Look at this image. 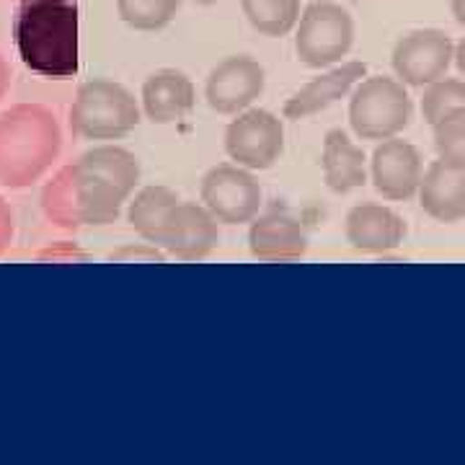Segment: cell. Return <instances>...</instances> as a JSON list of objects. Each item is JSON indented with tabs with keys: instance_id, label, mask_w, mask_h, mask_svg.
Wrapping results in <instances>:
<instances>
[{
	"instance_id": "obj_1",
	"label": "cell",
	"mask_w": 465,
	"mask_h": 465,
	"mask_svg": "<svg viewBox=\"0 0 465 465\" xmlns=\"http://www.w3.org/2000/svg\"><path fill=\"white\" fill-rule=\"evenodd\" d=\"M140 183V161L119 145L85 150L63 166L42 189V210L52 225L65 231L101 228L114 223Z\"/></svg>"
},
{
	"instance_id": "obj_2",
	"label": "cell",
	"mask_w": 465,
	"mask_h": 465,
	"mask_svg": "<svg viewBox=\"0 0 465 465\" xmlns=\"http://www.w3.org/2000/svg\"><path fill=\"white\" fill-rule=\"evenodd\" d=\"M14 45L21 63L52 81L78 73V0H18Z\"/></svg>"
},
{
	"instance_id": "obj_3",
	"label": "cell",
	"mask_w": 465,
	"mask_h": 465,
	"mask_svg": "<svg viewBox=\"0 0 465 465\" xmlns=\"http://www.w3.org/2000/svg\"><path fill=\"white\" fill-rule=\"evenodd\" d=\"M63 130L42 104H16L0 114V186L26 189L57 161Z\"/></svg>"
},
{
	"instance_id": "obj_4",
	"label": "cell",
	"mask_w": 465,
	"mask_h": 465,
	"mask_svg": "<svg viewBox=\"0 0 465 465\" xmlns=\"http://www.w3.org/2000/svg\"><path fill=\"white\" fill-rule=\"evenodd\" d=\"M137 124V99L124 85L106 78L81 85L70 106V130L81 140H122Z\"/></svg>"
},
{
	"instance_id": "obj_5",
	"label": "cell",
	"mask_w": 465,
	"mask_h": 465,
	"mask_svg": "<svg viewBox=\"0 0 465 465\" xmlns=\"http://www.w3.org/2000/svg\"><path fill=\"white\" fill-rule=\"evenodd\" d=\"M414 114L406 85L396 78L372 75L360 81L349 101V124L360 140L399 137Z\"/></svg>"
},
{
	"instance_id": "obj_6",
	"label": "cell",
	"mask_w": 465,
	"mask_h": 465,
	"mask_svg": "<svg viewBox=\"0 0 465 465\" xmlns=\"http://www.w3.org/2000/svg\"><path fill=\"white\" fill-rule=\"evenodd\" d=\"M354 45V18L333 0H313L302 8L295 26L300 63L313 70L336 65Z\"/></svg>"
},
{
	"instance_id": "obj_7",
	"label": "cell",
	"mask_w": 465,
	"mask_h": 465,
	"mask_svg": "<svg viewBox=\"0 0 465 465\" xmlns=\"http://www.w3.org/2000/svg\"><path fill=\"white\" fill-rule=\"evenodd\" d=\"M200 200L217 217V223L241 225L259 215L262 183L256 182L249 168L238 163H220L202 176Z\"/></svg>"
},
{
	"instance_id": "obj_8",
	"label": "cell",
	"mask_w": 465,
	"mask_h": 465,
	"mask_svg": "<svg viewBox=\"0 0 465 465\" xmlns=\"http://www.w3.org/2000/svg\"><path fill=\"white\" fill-rule=\"evenodd\" d=\"M225 153L232 163L249 171L272 168L284 153L282 119L266 109H246L235 114L225 130Z\"/></svg>"
},
{
	"instance_id": "obj_9",
	"label": "cell",
	"mask_w": 465,
	"mask_h": 465,
	"mask_svg": "<svg viewBox=\"0 0 465 465\" xmlns=\"http://www.w3.org/2000/svg\"><path fill=\"white\" fill-rule=\"evenodd\" d=\"M452 57H455V45L448 34L440 29H419L401 36L393 47L391 63L401 84L424 88L445 78L448 67L452 65Z\"/></svg>"
},
{
	"instance_id": "obj_10",
	"label": "cell",
	"mask_w": 465,
	"mask_h": 465,
	"mask_svg": "<svg viewBox=\"0 0 465 465\" xmlns=\"http://www.w3.org/2000/svg\"><path fill=\"white\" fill-rule=\"evenodd\" d=\"M266 73L251 54H231L217 63L204 84V99L217 114H241L264 94Z\"/></svg>"
},
{
	"instance_id": "obj_11",
	"label": "cell",
	"mask_w": 465,
	"mask_h": 465,
	"mask_svg": "<svg viewBox=\"0 0 465 465\" xmlns=\"http://www.w3.org/2000/svg\"><path fill=\"white\" fill-rule=\"evenodd\" d=\"M421 176H424L421 155L406 140L399 137L382 140L372 153V183L378 194H382V200H411L419 192Z\"/></svg>"
},
{
	"instance_id": "obj_12",
	"label": "cell",
	"mask_w": 465,
	"mask_h": 465,
	"mask_svg": "<svg viewBox=\"0 0 465 465\" xmlns=\"http://www.w3.org/2000/svg\"><path fill=\"white\" fill-rule=\"evenodd\" d=\"M143 112L153 124H173L192 114L197 91L192 78L176 67H161L143 84Z\"/></svg>"
},
{
	"instance_id": "obj_13",
	"label": "cell",
	"mask_w": 465,
	"mask_h": 465,
	"mask_svg": "<svg viewBox=\"0 0 465 465\" xmlns=\"http://www.w3.org/2000/svg\"><path fill=\"white\" fill-rule=\"evenodd\" d=\"M179 207H182V197L173 189L153 183V186H145L143 192L134 194V200L130 202L127 220L140 238H145L150 246L166 253L173 231H176Z\"/></svg>"
},
{
	"instance_id": "obj_14",
	"label": "cell",
	"mask_w": 465,
	"mask_h": 465,
	"mask_svg": "<svg viewBox=\"0 0 465 465\" xmlns=\"http://www.w3.org/2000/svg\"><path fill=\"white\" fill-rule=\"evenodd\" d=\"M251 256L259 262H298L308 251V232L287 213H266L253 217L249 231Z\"/></svg>"
},
{
	"instance_id": "obj_15",
	"label": "cell",
	"mask_w": 465,
	"mask_h": 465,
	"mask_svg": "<svg viewBox=\"0 0 465 465\" xmlns=\"http://www.w3.org/2000/svg\"><path fill=\"white\" fill-rule=\"evenodd\" d=\"M365 75L367 65L360 60L333 67L329 73L308 81L298 94H292V99H287V104H284V116L287 119H308V116L326 112L336 101L349 96Z\"/></svg>"
},
{
	"instance_id": "obj_16",
	"label": "cell",
	"mask_w": 465,
	"mask_h": 465,
	"mask_svg": "<svg viewBox=\"0 0 465 465\" xmlns=\"http://www.w3.org/2000/svg\"><path fill=\"white\" fill-rule=\"evenodd\" d=\"M344 231L351 249L362 253H388L401 246L406 235V223L391 207L365 202L349 210Z\"/></svg>"
},
{
	"instance_id": "obj_17",
	"label": "cell",
	"mask_w": 465,
	"mask_h": 465,
	"mask_svg": "<svg viewBox=\"0 0 465 465\" xmlns=\"http://www.w3.org/2000/svg\"><path fill=\"white\" fill-rule=\"evenodd\" d=\"M421 210L440 223H458L465 217V168L448 161H434L419 183Z\"/></svg>"
},
{
	"instance_id": "obj_18",
	"label": "cell",
	"mask_w": 465,
	"mask_h": 465,
	"mask_svg": "<svg viewBox=\"0 0 465 465\" xmlns=\"http://www.w3.org/2000/svg\"><path fill=\"white\" fill-rule=\"evenodd\" d=\"M220 243V228L217 217L197 202H182L176 231L168 246V256H176L182 262H200L207 259Z\"/></svg>"
},
{
	"instance_id": "obj_19",
	"label": "cell",
	"mask_w": 465,
	"mask_h": 465,
	"mask_svg": "<svg viewBox=\"0 0 465 465\" xmlns=\"http://www.w3.org/2000/svg\"><path fill=\"white\" fill-rule=\"evenodd\" d=\"M321 168H323V182L333 194H349L365 186L367 182L365 153L341 130H329L323 137Z\"/></svg>"
},
{
	"instance_id": "obj_20",
	"label": "cell",
	"mask_w": 465,
	"mask_h": 465,
	"mask_svg": "<svg viewBox=\"0 0 465 465\" xmlns=\"http://www.w3.org/2000/svg\"><path fill=\"white\" fill-rule=\"evenodd\" d=\"M241 11L253 32L274 39L295 32L302 14L300 0H241Z\"/></svg>"
},
{
	"instance_id": "obj_21",
	"label": "cell",
	"mask_w": 465,
	"mask_h": 465,
	"mask_svg": "<svg viewBox=\"0 0 465 465\" xmlns=\"http://www.w3.org/2000/svg\"><path fill=\"white\" fill-rule=\"evenodd\" d=\"M182 0H116L119 18L134 32H161L179 14Z\"/></svg>"
},
{
	"instance_id": "obj_22",
	"label": "cell",
	"mask_w": 465,
	"mask_h": 465,
	"mask_svg": "<svg viewBox=\"0 0 465 465\" xmlns=\"http://www.w3.org/2000/svg\"><path fill=\"white\" fill-rule=\"evenodd\" d=\"M465 106V81L458 78H440L432 85H427L424 99H421V114L430 124H437L452 112Z\"/></svg>"
},
{
	"instance_id": "obj_23",
	"label": "cell",
	"mask_w": 465,
	"mask_h": 465,
	"mask_svg": "<svg viewBox=\"0 0 465 465\" xmlns=\"http://www.w3.org/2000/svg\"><path fill=\"white\" fill-rule=\"evenodd\" d=\"M434 148L442 161L465 168V106L434 124Z\"/></svg>"
},
{
	"instance_id": "obj_24",
	"label": "cell",
	"mask_w": 465,
	"mask_h": 465,
	"mask_svg": "<svg viewBox=\"0 0 465 465\" xmlns=\"http://www.w3.org/2000/svg\"><path fill=\"white\" fill-rule=\"evenodd\" d=\"M11 241H14V213L8 202L0 197V253L11 246Z\"/></svg>"
},
{
	"instance_id": "obj_25",
	"label": "cell",
	"mask_w": 465,
	"mask_h": 465,
	"mask_svg": "<svg viewBox=\"0 0 465 465\" xmlns=\"http://www.w3.org/2000/svg\"><path fill=\"white\" fill-rule=\"evenodd\" d=\"M39 259H52V262H63V259H78V262H84L85 253H81V251L75 249V246H67V243H63V246H57V249H47L39 253Z\"/></svg>"
},
{
	"instance_id": "obj_26",
	"label": "cell",
	"mask_w": 465,
	"mask_h": 465,
	"mask_svg": "<svg viewBox=\"0 0 465 465\" xmlns=\"http://www.w3.org/2000/svg\"><path fill=\"white\" fill-rule=\"evenodd\" d=\"M8 84H11V70H8V63H5V57L0 54V99L5 96V91H8Z\"/></svg>"
},
{
	"instance_id": "obj_27",
	"label": "cell",
	"mask_w": 465,
	"mask_h": 465,
	"mask_svg": "<svg viewBox=\"0 0 465 465\" xmlns=\"http://www.w3.org/2000/svg\"><path fill=\"white\" fill-rule=\"evenodd\" d=\"M452 60H455V65H458V73L465 75V36L455 45V57H452Z\"/></svg>"
},
{
	"instance_id": "obj_28",
	"label": "cell",
	"mask_w": 465,
	"mask_h": 465,
	"mask_svg": "<svg viewBox=\"0 0 465 465\" xmlns=\"http://www.w3.org/2000/svg\"><path fill=\"white\" fill-rule=\"evenodd\" d=\"M450 8H452V16L465 29V0H450Z\"/></svg>"
},
{
	"instance_id": "obj_29",
	"label": "cell",
	"mask_w": 465,
	"mask_h": 465,
	"mask_svg": "<svg viewBox=\"0 0 465 465\" xmlns=\"http://www.w3.org/2000/svg\"><path fill=\"white\" fill-rule=\"evenodd\" d=\"M192 3H200V5H215V3H223V0H192Z\"/></svg>"
},
{
	"instance_id": "obj_30",
	"label": "cell",
	"mask_w": 465,
	"mask_h": 465,
	"mask_svg": "<svg viewBox=\"0 0 465 465\" xmlns=\"http://www.w3.org/2000/svg\"><path fill=\"white\" fill-rule=\"evenodd\" d=\"M354 3H362V0H354Z\"/></svg>"
}]
</instances>
